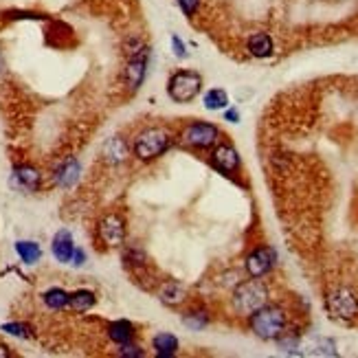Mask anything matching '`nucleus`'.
<instances>
[{"instance_id":"5701e85b","label":"nucleus","mask_w":358,"mask_h":358,"mask_svg":"<svg viewBox=\"0 0 358 358\" xmlns=\"http://www.w3.org/2000/svg\"><path fill=\"white\" fill-rule=\"evenodd\" d=\"M183 325L189 328V330H194V332L204 330V328L209 325V314H207V310L196 308V310L185 312V314H183Z\"/></svg>"},{"instance_id":"6e6552de","label":"nucleus","mask_w":358,"mask_h":358,"mask_svg":"<svg viewBox=\"0 0 358 358\" xmlns=\"http://www.w3.org/2000/svg\"><path fill=\"white\" fill-rule=\"evenodd\" d=\"M277 266V251L273 247H258L253 249L247 260H244V268L251 277L262 279L264 275H268Z\"/></svg>"},{"instance_id":"1a4fd4ad","label":"nucleus","mask_w":358,"mask_h":358,"mask_svg":"<svg viewBox=\"0 0 358 358\" xmlns=\"http://www.w3.org/2000/svg\"><path fill=\"white\" fill-rule=\"evenodd\" d=\"M97 233H99V240L104 242L108 249H117L125 242V222L121 215L108 213L99 220Z\"/></svg>"},{"instance_id":"aec40b11","label":"nucleus","mask_w":358,"mask_h":358,"mask_svg":"<svg viewBox=\"0 0 358 358\" xmlns=\"http://www.w3.org/2000/svg\"><path fill=\"white\" fill-rule=\"evenodd\" d=\"M95 301H97L95 292H91V290H78V292H73V295L69 297V308L75 310V312H86V310L93 308Z\"/></svg>"},{"instance_id":"393cba45","label":"nucleus","mask_w":358,"mask_h":358,"mask_svg":"<svg viewBox=\"0 0 358 358\" xmlns=\"http://www.w3.org/2000/svg\"><path fill=\"white\" fill-rule=\"evenodd\" d=\"M117 354L125 356V358H141V356H143V350H141L138 345H134V341H130V343H125V345H119Z\"/></svg>"},{"instance_id":"f3484780","label":"nucleus","mask_w":358,"mask_h":358,"mask_svg":"<svg viewBox=\"0 0 358 358\" xmlns=\"http://www.w3.org/2000/svg\"><path fill=\"white\" fill-rule=\"evenodd\" d=\"M108 339L117 345H125L134 341V325L130 321H125V319H121V321H114L108 325Z\"/></svg>"},{"instance_id":"cd10ccee","label":"nucleus","mask_w":358,"mask_h":358,"mask_svg":"<svg viewBox=\"0 0 358 358\" xmlns=\"http://www.w3.org/2000/svg\"><path fill=\"white\" fill-rule=\"evenodd\" d=\"M224 119L229 123H240V110L238 108H224Z\"/></svg>"},{"instance_id":"20e7f679","label":"nucleus","mask_w":358,"mask_h":358,"mask_svg":"<svg viewBox=\"0 0 358 358\" xmlns=\"http://www.w3.org/2000/svg\"><path fill=\"white\" fill-rule=\"evenodd\" d=\"M130 48H127V69H125V82H127V88H130L132 93H136L141 84L145 82V75H147V64H150V46L143 44L134 37L130 40Z\"/></svg>"},{"instance_id":"6ab92c4d","label":"nucleus","mask_w":358,"mask_h":358,"mask_svg":"<svg viewBox=\"0 0 358 358\" xmlns=\"http://www.w3.org/2000/svg\"><path fill=\"white\" fill-rule=\"evenodd\" d=\"M16 253L20 255V260L24 264H37L42 258V249L37 242H29V240H20L18 244H16Z\"/></svg>"},{"instance_id":"9b49d317","label":"nucleus","mask_w":358,"mask_h":358,"mask_svg":"<svg viewBox=\"0 0 358 358\" xmlns=\"http://www.w3.org/2000/svg\"><path fill=\"white\" fill-rule=\"evenodd\" d=\"M247 51L258 60H266L275 53V42L271 33H264V31H258V33H251L249 40H247Z\"/></svg>"},{"instance_id":"423d86ee","label":"nucleus","mask_w":358,"mask_h":358,"mask_svg":"<svg viewBox=\"0 0 358 358\" xmlns=\"http://www.w3.org/2000/svg\"><path fill=\"white\" fill-rule=\"evenodd\" d=\"M325 308L330 316L339 321H352L354 316H358V297L350 288H334L325 297Z\"/></svg>"},{"instance_id":"a211bd4d","label":"nucleus","mask_w":358,"mask_h":358,"mask_svg":"<svg viewBox=\"0 0 358 358\" xmlns=\"http://www.w3.org/2000/svg\"><path fill=\"white\" fill-rule=\"evenodd\" d=\"M202 104L211 112L224 110V108H229V95H226L224 88H209L202 97Z\"/></svg>"},{"instance_id":"c85d7f7f","label":"nucleus","mask_w":358,"mask_h":358,"mask_svg":"<svg viewBox=\"0 0 358 358\" xmlns=\"http://www.w3.org/2000/svg\"><path fill=\"white\" fill-rule=\"evenodd\" d=\"M84 262H86V253H84L82 249L75 247V253H73V260H71V264H73V266H82Z\"/></svg>"},{"instance_id":"7c9ffc66","label":"nucleus","mask_w":358,"mask_h":358,"mask_svg":"<svg viewBox=\"0 0 358 358\" xmlns=\"http://www.w3.org/2000/svg\"><path fill=\"white\" fill-rule=\"evenodd\" d=\"M5 71V57H3V51H0V73Z\"/></svg>"},{"instance_id":"dca6fc26","label":"nucleus","mask_w":358,"mask_h":358,"mask_svg":"<svg viewBox=\"0 0 358 358\" xmlns=\"http://www.w3.org/2000/svg\"><path fill=\"white\" fill-rule=\"evenodd\" d=\"M159 299L165 305H178L187 299V288L181 284V281H165L159 290Z\"/></svg>"},{"instance_id":"4468645a","label":"nucleus","mask_w":358,"mask_h":358,"mask_svg":"<svg viewBox=\"0 0 358 358\" xmlns=\"http://www.w3.org/2000/svg\"><path fill=\"white\" fill-rule=\"evenodd\" d=\"M80 174H82L80 161L78 159H66L55 172V183L60 187H64V189H71L75 183L80 181Z\"/></svg>"},{"instance_id":"a878e982","label":"nucleus","mask_w":358,"mask_h":358,"mask_svg":"<svg viewBox=\"0 0 358 358\" xmlns=\"http://www.w3.org/2000/svg\"><path fill=\"white\" fill-rule=\"evenodd\" d=\"M170 42H172V51H174V55H176L178 60H185V57L189 55V51H187V44H185V42L181 40V37L176 35V33H172Z\"/></svg>"},{"instance_id":"4be33fe9","label":"nucleus","mask_w":358,"mask_h":358,"mask_svg":"<svg viewBox=\"0 0 358 358\" xmlns=\"http://www.w3.org/2000/svg\"><path fill=\"white\" fill-rule=\"evenodd\" d=\"M69 292L66 290H62V288H51V290H46L44 295H42V301H44V305L46 308H51V310H64L69 305Z\"/></svg>"},{"instance_id":"f03ea898","label":"nucleus","mask_w":358,"mask_h":358,"mask_svg":"<svg viewBox=\"0 0 358 358\" xmlns=\"http://www.w3.org/2000/svg\"><path fill=\"white\" fill-rule=\"evenodd\" d=\"M233 310L242 316H251L253 312H258L262 305L268 303V288L262 279L251 277L247 281H240L233 290Z\"/></svg>"},{"instance_id":"bb28decb","label":"nucleus","mask_w":358,"mask_h":358,"mask_svg":"<svg viewBox=\"0 0 358 358\" xmlns=\"http://www.w3.org/2000/svg\"><path fill=\"white\" fill-rule=\"evenodd\" d=\"M176 5L181 7V11L187 18H191L200 9V0H176Z\"/></svg>"},{"instance_id":"f8f14e48","label":"nucleus","mask_w":358,"mask_h":358,"mask_svg":"<svg viewBox=\"0 0 358 358\" xmlns=\"http://www.w3.org/2000/svg\"><path fill=\"white\" fill-rule=\"evenodd\" d=\"M51 251H53V258L62 264H69L73 260V253H75V242L73 235L69 231H57L53 242H51Z\"/></svg>"},{"instance_id":"9d476101","label":"nucleus","mask_w":358,"mask_h":358,"mask_svg":"<svg viewBox=\"0 0 358 358\" xmlns=\"http://www.w3.org/2000/svg\"><path fill=\"white\" fill-rule=\"evenodd\" d=\"M211 165L218 172L222 174H235L240 170V154H238V150L233 145H229V143H222L213 150V154H211Z\"/></svg>"},{"instance_id":"7ed1b4c3","label":"nucleus","mask_w":358,"mask_h":358,"mask_svg":"<svg viewBox=\"0 0 358 358\" xmlns=\"http://www.w3.org/2000/svg\"><path fill=\"white\" fill-rule=\"evenodd\" d=\"M172 145V132L165 127H147L143 130L132 145V152L138 161H154L163 156Z\"/></svg>"},{"instance_id":"39448f33","label":"nucleus","mask_w":358,"mask_h":358,"mask_svg":"<svg viewBox=\"0 0 358 358\" xmlns=\"http://www.w3.org/2000/svg\"><path fill=\"white\" fill-rule=\"evenodd\" d=\"M202 91V78L200 73L181 69L176 71L170 82H168V95L176 101V104H189L194 101Z\"/></svg>"},{"instance_id":"412c9836","label":"nucleus","mask_w":358,"mask_h":358,"mask_svg":"<svg viewBox=\"0 0 358 358\" xmlns=\"http://www.w3.org/2000/svg\"><path fill=\"white\" fill-rule=\"evenodd\" d=\"M104 156H106L110 163H121V161H125V156H127V145H125V141H123L121 136L110 138L108 143H106V147H104Z\"/></svg>"},{"instance_id":"b1692460","label":"nucleus","mask_w":358,"mask_h":358,"mask_svg":"<svg viewBox=\"0 0 358 358\" xmlns=\"http://www.w3.org/2000/svg\"><path fill=\"white\" fill-rule=\"evenodd\" d=\"M3 330L11 337H20V339H29L31 337V330L24 325V323H5Z\"/></svg>"},{"instance_id":"ddd939ff","label":"nucleus","mask_w":358,"mask_h":358,"mask_svg":"<svg viewBox=\"0 0 358 358\" xmlns=\"http://www.w3.org/2000/svg\"><path fill=\"white\" fill-rule=\"evenodd\" d=\"M14 183L24 191H37L42 183V176L31 165H18L14 170Z\"/></svg>"},{"instance_id":"0eeeda50","label":"nucleus","mask_w":358,"mask_h":358,"mask_svg":"<svg viewBox=\"0 0 358 358\" xmlns=\"http://www.w3.org/2000/svg\"><path fill=\"white\" fill-rule=\"evenodd\" d=\"M220 141V127L209 121H196L185 127L183 143L194 150H209Z\"/></svg>"},{"instance_id":"2eb2a0df","label":"nucleus","mask_w":358,"mask_h":358,"mask_svg":"<svg viewBox=\"0 0 358 358\" xmlns=\"http://www.w3.org/2000/svg\"><path fill=\"white\" fill-rule=\"evenodd\" d=\"M152 348H154L156 356L170 358V356H176L181 343H178V339L174 334H170V332H159V334L152 337Z\"/></svg>"},{"instance_id":"c756f323","label":"nucleus","mask_w":358,"mask_h":358,"mask_svg":"<svg viewBox=\"0 0 358 358\" xmlns=\"http://www.w3.org/2000/svg\"><path fill=\"white\" fill-rule=\"evenodd\" d=\"M7 356H9L7 345H0V358H7Z\"/></svg>"},{"instance_id":"f257e3e1","label":"nucleus","mask_w":358,"mask_h":358,"mask_svg":"<svg viewBox=\"0 0 358 358\" xmlns=\"http://www.w3.org/2000/svg\"><path fill=\"white\" fill-rule=\"evenodd\" d=\"M251 332L262 341H277L288 330V314L281 305L266 303L249 316Z\"/></svg>"}]
</instances>
